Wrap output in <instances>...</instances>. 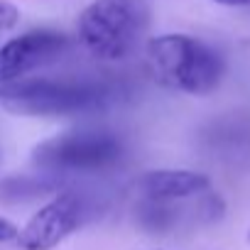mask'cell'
I'll return each mask as SVG.
<instances>
[{
    "label": "cell",
    "instance_id": "6da1fadb",
    "mask_svg": "<svg viewBox=\"0 0 250 250\" xmlns=\"http://www.w3.org/2000/svg\"><path fill=\"white\" fill-rule=\"evenodd\" d=\"M145 59L152 79L169 91L208 96L218 88L226 64L204 40L184 32H165L147 40Z\"/></svg>",
    "mask_w": 250,
    "mask_h": 250
},
{
    "label": "cell",
    "instance_id": "7a4b0ae2",
    "mask_svg": "<svg viewBox=\"0 0 250 250\" xmlns=\"http://www.w3.org/2000/svg\"><path fill=\"white\" fill-rule=\"evenodd\" d=\"M105 93L91 83L20 79L0 86V105L13 115L25 118H76L101 110Z\"/></svg>",
    "mask_w": 250,
    "mask_h": 250
},
{
    "label": "cell",
    "instance_id": "3957f363",
    "mask_svg": "<svg viewBox=\"0 0 250 250\" xmlns=\"http://www.w3.org/2000/svg\"><path fill=\"white\" fill-rule=\"evenodd\" d=\"M140 13L135 0H93L79 13L76 37L98 62L125 59L138 40Z\"/></svg>",
    "mask_w": 250,
    "mask_h": 250
},
{
    "label": "cell",
    "instance_id": "277c9868",
    "mask_svg": "<svg viewBox=\"0 0 250 250\" xmlns=\"http://www.w3.org/2000/svg\"><path fill=\"white\" fill-rule=\"evenodd\" d=\"M123 140L110 130L59 133L32 150V162L44 172H103L120 162Z\"/></svg>",
    "mask_w": 250,
    "mask_h": 250
},
{
    "label": "cell",
    "instance_id": "5b68a950",
    "mask_svg": "<svg viewBox=\"0 0 250 250\" xmlns=\"http://www.w3.org/2000/svg\"><path fill=\"white\" fill-rule=\"evenodd\" d=\"M71 40L54 30H27L0 47V86L27 79L30 74L59 62Z\"/></svg>",
    "mask_w": 250,
    "mask_h": 250
},
{
    "label": "cell",
    "instance_id": "8992f818",
    "mask_svg": "<svg viewBox=\"0 0 250 250\" xmlns=\"http://www.w3.org/2000/svg\"><path fill=\"white\" fill-rule=\"evenodd\" d=\"M81 223V201L71 191H62L40 206L20 228L15 243L22 250H52L64 243Z\"/></svg>",
    "mask_w": 250,
    "mask_h": 250
},
{
    "label": "cell",
    "instance_id": "52a82bcc",
    "mask_svg": "<svg viewBox=\"0 0 250 250\" xmlns=\"http://www.w3.org/2000/svg\"><path fill=\"white\" fill-rule=\"evenodd\" d=\"M211 189V179L196 169H150L140 177V191L155 201H177Z\"/></svg>",
    "mask_w": 250,
    "mask_h": 250
},
{
    "label": "cell",
    "instance_id": "ba28073f",
    "mask_svg": "<svg viewBox=\"0 0 250 250\" xmlns=\"http://www.w3.org/2000/svg\"><path fill=\"white\" fill-rule=\"evenodd\" d=\"M20 22V8L10 0H0V35L10 32Z\"/></svg>",
    "mask_w": 250,
    "mask_h": 250
},
{
    "label": "cell",
    "instance_id": "9c48e42d",
    "mask_svg": "<svg viewBox=\"0 0 250 250\" xmlns=\"http://www.w3.org/2000/svg\"><path fill=\"white\" fill-rule=\"evenodd\" d=\"M18 233H20V228H18L10 218L0 216V243H10V240H15Z\"/></svg>",
    "mask_w": 250,
    "mask_h": 250
},
{
    "label": "cell",
    "instance_id": "30bf717a",
    "mask_svg": "<svg viewBox=\"0 0 250 250\" xmlns=\"http://www.w3.org/2000/svg\"><path fill=\"white\" fill-rule=\"evenodd\" d=\"M211 3L223 8H250V0H211Z\"/></svg>",
    "mask_w": 250,
    "mask_h": 250
},
{
    "label": "cell",
    "instance_id": "8fae6325",
    "mask_svg": "<svg viewBox=\"0 0 250 250\" xmlns=\"http://www.w3.org/2000/svg\"><path fill=\"white\" fill-rule=\"evenodd\" d=\"M248 240H250V230H248Z\"/></svg>",
    "mask_w": 250,
    "mask_h": 250
},
{
    "label": "cell",
    "instance_id": "7c38bea8",
    "mask_svg": "<svg viewBox=\"0 0 250 250\" xmlns=\"http://www.w3.org/2000/svg\"><path fill=\"white\" fill-rule=\"evenodd\" d=\"M152 250H160V248H152Z\"/></svg>",
    "mask_w": 250,
    "mask_h": 250
}]
</instances>
